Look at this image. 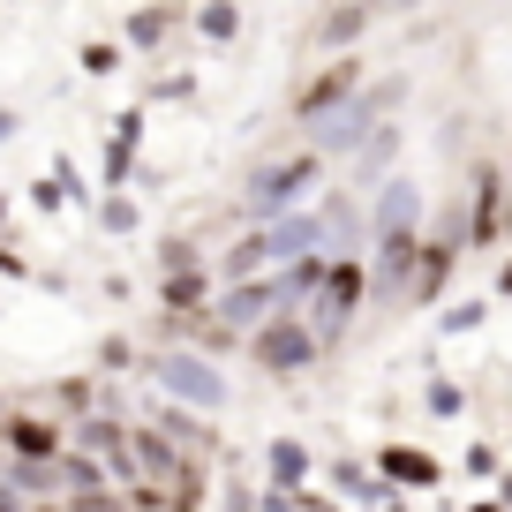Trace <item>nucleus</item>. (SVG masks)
I'll return each mask as SVG.
<instances>
[{"label":"nucleus","instance_id":"f257e3e1","mask_svg":"<svg viewBox=\"0 0 512 512\" xmlns=\"http://www.w3.org/2000/svg\"><path fill=\"white\" fill-rule=\"evenodd\" d=\"M362 287H369V272L354 264V256H332V272H324V287H317V302H309V339H317V354L324 347H339V332H347V317H354V302H362Z\"/></svg>","mask_w":512,"mask_h":512},{"label":"nucleus","instance_id":"f03ea898","mask_svg":"<svg viewBox=\"0 0 512 512\" xmlns=\"http://www.w3.org/2000/svg\"><path fill=\"white\" fill-rule=\"evenodd\" d=\"M279 309H287V302H279V279H241V287L226 294L219 309H211V339H234V332H249L256 317L272 324Z\"/></svg>","mask_w":512,"mask_h":512},{"label":"nucleus","instance_id":"7ed1b4c3","mask_svg":"<svg viewBox=\"0 0 512 512\" xmlns=\"http://www.w3.org/2000/svg\"><path fill=\"white\" fill-rule=\"evenodd\" d=\"M309 181H317V151H302V159H287V166H264L241 211H249V219H279V211H287L294 196L309 189Z\"/></svg>","mask_w":512,"mask_h":512},{"label":"nucleus","instance_id":"20e7f679","mask_svg":"<svg viewBox=\"0 0 512 512\" xmlns=\"http://www.w3.org/2000/svg\"><path fill=\"white\" fill-rule=\"evenodd\" d=\"M256 362H264V369H302V362H317V339H309L302 309H279V317L256 332Z\"/></svg>","mask_w":512,"mask_h":512},{"label":"nucleus","instance_id":"39448f33","mask_svg":"<svg viewBox=\"0 0 512 512\" xmlns=\"http://www.w3.org/2000/svg\"><path fill=\"white\" fill-rule=\"evenodd\" d=\"M159 384L174 392V400H189V407H219V400H226V384L211 377V362H196V354H166V362H159Z\"/></svg>","mask_w":512,"mask_h":512},{"label":"nucleus","instance_id":"423d86ee","mask_svg":"<svg viewBox=\"0 0 512 512\" xmlns=\"http://www.w3.org/2000/svg\"><path fill=\"white\" fill-rule=\"evenodd\" d=\"M384 106H392V91H369V98H354V106L339 113V121H324V136H317V159H324V151H347V144H362V136H369V121H377Z\"/></svg>","mask_w":512,"mask_h":512},{"label":"nucleus","instance_id":"0eeeda50","mask_svg":"<svg viewBox=\"0 0 512 512\" xmlns=\"http://www.w3.org/2000/svg\"><path fill=\"white\" fill-rule=\"evenodd\" d=\"M497 234H505V181H497V166H482V174H475V219H467V241L490 249Z\"/></svg>","mask_w":512,"mask_h":512},{"label":"nucleus","instance_id":"6e6552de","mask_svg":"<svg viewBox=\"0 0 512 512\" xmlns=\"http://www.w3.org/2000/svg\"><path fill=\"white\" fill-rule=\"evenodd\" d=\"M0 437H8V452H16L23 467H53V460H61V430H53V422H38V415H16Z\"/></svg>","mask_w":512,"mask_h":512},{"label":"nucleus","instance_id":"1a4fd4ad","mask_svg":"<svg viewBox=\"0 0 512 512\" xmlns=\"http://www.w3.org/2000/svg\"><path fill=\"white\" fill-rule=\"evenodd\" d=\"M354 83H362V68H354V61H332V68H324V76L309 83L302 98H294V113H302V121H324L339 98H354Z\"/></svg>","mask_w":512,"mask_h":512},{"label":"nucleus","instance_id":"9d476101","mask_svg":"<svg viewBox=\"0 0 512 512\" xmlns=\"http://www.w3.org/2000/svg\"><path fill=\"white\" fill-rule=\"evenodd\" d=\"M415 264H422V241L415 234H384L377 241V287L384 294H407V287H415Z\"/></svg>","mask_w":512,"mask_h":512},{"label":"nucleus","instance_id":"9b49d317","mask_svg":"<svg viewBox=\"0 0 512 512\" xmlns=\"http://www.w3.org/2000/svg\"><path fill=\"white\" fill-rule=\"evenodd\" d=\"M128 460H136V482H174L181 452L166 445V430H128Z\"/></svg>","mask_w":512,"mask_h":512},{"label":"nucleus","instance_id":"f8f14e48","mask_svg":"<svg viewBox=\"0 0 512 512\" xmlns=\"http://www.w3.org/2000/svg\"><path fill=\"white\" fill-rule=\"evenodd\" d=\"M415 181H384V196H377V241L384 234H415Z\"/></svg>","mask_w":512,"mask_h":512},{"label":"nucleus","instance_id":"ddd939ff","mask_svg":"<svg viewBox=\"0 0 512 512\" xmlns=\"http://www.w3.org/2000/svg\"><path fill=\"white\" fill-rule=\"evenodd\" d=\"M377 467H384L392 482H415V490H430V482H437V460H430V452H407V445H384Z\"/></svg>","mask_w":512,"mask_h":512},{"label":"nucleus","instance_id":"4468645a","mask_svg":"<svg viewBox=\"0 0 512 512\" xmlns=\"http://www.w3.org/2000/svg\"><path fill=\"white\" fill-rule=\"evenodd\" d=\"M452 287V241H437V249H422V264H415V302H437V294Z\"/></svg>","mask_w":512,"mask_h":512},{"label":"nucleus","instance_id":"2eb2a0df","mask_svg":"<svg viewBox=\"0 0 512 512\" xmlns=\"http://www.w3.org/2000/svg\"><path fill=\"white\" fill-rule=\"evenodd\" d=\"M53 482H68L76 497H91V490H106V460H91V452H61V460H53Z\"/></svg>","mask_w":512,"mask_h":512},{"label":"nucleus","instance_id":"dca6fc26","mask_svg":"<svg viewBox=\"0 0 512 512\" xmlns=\"http://www.w3.org/2000/svg\"><path fill=\"white\" fill-rule=\"evenodd\" d=\"M362 31H369V0H347V8H332L317 23V46H354Z\"/></svg>","mask_w":512,"mask_h":512},{"label":"nucleus","instance_id":"f3484780","mask_svg":"<svg viewBox=\"0 0 512 512\" xmlns=\"http://www.w3.org/2000/svg\"><path fill=\"white\" fill-rule=\"evenodd\" d=\"M166 309H196V302H204V264H196V256H189V264H166Z\"/></svg>","mask_w":512,"mask_h":512},{"label":"nucleus","instance_id":"a211bd4d","mask_svg":"<svg viewBox=\"0 0 512 512\" xmlns=\"http://www.w3.org/2000/svg\"><path fill=\"white\" fill-rule=\"evenodd\" d=\"M136 128H144V113L128 106V113H121V128H113V151H106V181H121L128 166H136Z\"/></svg>","mask_w":512,"mask_h":512},{"label":"nucleus","instance_id":"6ab92c4d","mask_svg":"<svg viewBox=\"0 0 512 512\" xmlns=\"http://www.w3.org/2000/svg\"><path fill=\"white\" fill-rule=\"evenodd\" d=\"M272 475H279V490H294V482L309 475V452L302 445H272Z\"/></svg>","mask_w":512,"mask_h":512},{"label":"nucleus","instance_id":"aec40b11","mask_svg":"<svg viewBox=\"0 0 512 512\" xmlns=\"http://www.w3.org/2000/svg\"><path fill=\"white\" fill-rule=\"evenodd\" d=\"M196 31H204V38H234V31H241V16H234V0H211L204 16H196Z\"/></svg>","mask_w":512,"mask_h":512},{"label":"nucleus","instance_id":"412c9836","mask_svg":"<svg viewBox=\"0 0 512 512\" xmlns=\"http://www.w3.org/2000/svg\"><path fill=\"white\" fill-rule=\"evenodd\" d=\"M392 151H400V136H392V128H377V136H369V151H362V181L384 174V166H392Z\"/></svg>","mask_w":512,"mask_h":512},{"label":"nucleus","instance_id":"4be33fe9","mask_svg":"<svg viewBox=\"0 0 512 512\" xmlns=\"http://www.w3.org/2000/svg\"><path fill=\"white\" fill-rule=\"evenodd\" d=\"M128 38H136V46H159L166 38V8H144V16L128 23Z\"/></svg>","mask_w":512,"mask_h":512},{"label":"nucleus","instance_id":"5701e85b","mask_svg":"<svg viewBox=\"0 0 512 512\" xmlns=\"http://www.w3.org/2000/svg\"><path fill=\"white\" fill-rule=\"evenodd\" d=\"M113 61H121L113 38H91V46H83V68H91V76H113Z\"/></svg>","mask_w":512,"mask_h":512},{"label":"nucleus","instance_id":"b1692460","mask_svg":"<svg viewBox=\"0 0 512 512\" xmlns=\"http://www.w3.org/2000/svg\"><path fill=\"white\" fill-rule=\"evenodd\" d=\"M98 219L121 234V226H136V204H128V196H106V204H98Z\"/></svg>","mask_w":512,"mask_h":512},{"label":"nucleus","instance_id":"393cba45","mask_svg":"<svg viewBox=\"0 0 512 512\" xmlns=\"http://www.w3.org/2000/svg\"><path fill=\"white\" fill-rule=\"evenodd\" d=\"M430 415H460V384H430Z\"/></svg>","mask_w":512,"mask_h":512},{"label":"nucleus","instance_id":"a878e982","mask_svg":"<svg viewBox=\"0 0 512 512\" xmlns=\"http://www.w3.org/2000/svg\"><path fill=\"white\" fill-rule=\"evenodd\" d=\"M76 512H128L113 490H91V497H76Z\"/></svg>","mask_w":512,"mask_h":512},{"label":"nucleus","instance_id":"bb28decb","mask_svg":"<svg viewBox=\"0 0 512 512\" xmlns=\"http://www.w3.org/2000/svg\"><path fill=\"white\" fill-rule=\"evenodd\" d=\"M475 324H482V302H467V309H452V317H445V332H475Z\"/></svg>","mask_w":512,"mask_h":512},{"label":"nucleus","instance_id":"cd10ccee","mask_svg":"<svg viewBox=\"0 0 512 512\" xmlns=\"http://www.w3.org/2000/svg\"><path fill=\"white\" fill-rule=\"evenodd\" d=\"M264 512H302V490H272V497H264Z\"/></svg>","mask_w":512,"mask_h":512},{"label":"nucleus","instance_id":"c85d7f7f","mask_svg":"<svg viewBox=\"0 0 512 512\" xmlns=\"http://www.w3.org/2000/svg\"><path fill=\"white\" fill-rule=\"evenodd\" d=\"M0 272H8V279H23V272H31V264H23L16 249H0Z\"/></svg>","mask_w":512,"mask_h":512},{"label":"nucleus","instance_id":"c756f323","mask_svg":"<svg viewBox=\"0 0 512 512\" xmlns=\"http://www.w3.org/2000/svg\"><path fill=\"white\" fill-rule=\"evenodd\" d=\"M384 8H415V0H369V16H384Z\"/></svg>","mask_w":512,"mask_h":512},{"label":"nucleus","instance_id":"7c9ffc66","mask_svg":"<svg viewBox=\"0 0 512 512\" xmlns=\"http://www.w3.org/2000/svg\"><path fill=\"white\" fill-rule=\"evenodd\" d=\"M497 294H512V264H505V279H497Z\"/></svg>","mask_w":512,"mask_h":512},{"label":"nucleus","instance_id":"2f4dec72","mask_svg":"<svg viewBox=\"0 0 512 512\" xmlns=\"http://www.w3.org/2000/svg\"><path fill=\"white\" fill-rule=\"evenodd\" d=\"M8 128H16V113H0V136H8Z\"/></svg>","mask_w":512,"mask_h":512},{"label":"nucleus","instance_id":"473e14b6","mask_svg":"<svg viewBox=\"0 0 512 512\" xmlns=\"http://www.w3.org/2000/svg\"><path fill=\"white\" fill-rule=\"evenodd\" d=\"M505 226H512V189H505Z\"/></svg>","mask_w":512,"mask_h":512},{"label":"nucleus","instance_id":"72a5a7b5","mask_svg":"<svg viewBox=\"0 0 512 512\" xmlns=\"http://www.w3.org/2000/svg\"><path fill=\"white\" fill-rule=\"evenodd\" d=\"M475 512H505V505H475Z\"/></svg>","mask_w":512,"mask_h":512},{"label":"nucleus","instance_id":"f704fd0d","mask_svg":"<svg viewBox=\"0 0 512 512\" xmlns=\"http://www.w3.org/2000/svg\"><path fill=\"white\" fill-rule=\"evenodd\" d=\"M505 505H512V475H505Z\"/></svg>","mask_w":512,"mask_h":512},{"label":"nucleus","instance_id":"c9c22d12","mask_svg":"<svg viewBox=\"0 0 512 512\" xmlns=\"http://www.w3.org/2000/svg\"><path fill=\"white\" fill-rule=\"evenodd\" d=\"M0 219H8V204H0Z\"/></svg>","mask_w":512,"mask_h":512},{"label":"nucleus","instance_id":"e433bc0d","mask_svg":"<svg viewBox=\"0 0 512 512\" xmlns=\"http://www.w3.org/2000/svg\"><path fill=\"white\" fill-rule=\"evenodd\" d=\"M384 512H400V505H384Z\"/></svg>","mask_w":512,"mask_h":512}]
</instances>
